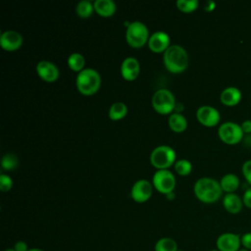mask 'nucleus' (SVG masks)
<instances>
[{
    "mask_svg": "<svg viewBox=\"0 0 251 251\" xmlns=\"http://www.w3.org/2000/svg\"><path fill=\"white\" fill-rule=\"evenodd\" d=\"M210 251H219L218 249H213V250H210Z\"/></svg>",
    "mask_w": 251,
    "mask_h": 251,
    "instance_id": "4c0bfd02",
    "label": "nucleus"
},
{
    "mask_svg": "<svg viewBox=\"0 0 251 251\" xmlns=\"http://www.w3.org/2000/svg\"><path fill=\"white\" fill-rule=\"evenodd\" d=\"M94 11V5L91 1L89 0H81L77 3L76 8H75V12L76 15L80 18H88L92 15Z\"/></svg>",
    "mask_w": 251,
    "mask_h": 251,
    "instance_id": "b1692460",
    "label": "nucleus"
},
{
    "mask_svg": "<svg viewBox=\"0 0 251 251\" xmlns=\"http://www.w3.org/2000/svg\"><path fill=\"white\" fill-rule=\"evenodd\" d=\"M84 65H85V59L80 53L75 52L68 57V66L71 70L75 72L79 73L82 70H84Z\"/></svg>",
    "mask_w": 251,
    "mask_h": 251,
    "instance_id": "4be33fe9",
    "label": "nucleus"
},
{
    "mask_svg": "<svg viewBox=\"0 0 251 251\" xmlns=\"http://www.w3.org/2000/svg\"><path fill=\"white\" fill-rule=\"evenodd\" d=\"M176 104L174 93L167 88H160L153 94L152 106L159 114L166 115L172 113L175 110Z\"/></svg>",
    "mask_w": 251,
    "mask_h": 251,
    "instance_id": "423d86ee",
    "label": "nucleus"
},
{
    "mask_svg": "<svg viewBox=\"0 0 251 251\" xmlns=\"http://www.w3.org/2000/svg\"><path fill=\"white\" fill-rule=\"evenodd\" d=\"M24 42L22 34L13 29L5 30L1 33L0 36V45L6 51H15L18 50Z\"/></svg>",
    "mask_w": 251,
    "mask_h": 251,
    "instance_id": "f8f14e48",
    "label": "nucleus"
},
{
    "mask_svg": "<svg viewBox=\"0 0 251 251\" xmlns=\"http://www.w3.org/2000/svg\"><path fill=\"white\" fill-rule=\"evenodd\" d=\"M175 170L180 176H187L192 171V164L186 159H180L175 163Z\"/></svg>",
    "mask_w": 251,
    "mask_h": 251,
    "instance_id": "a878e982",
    "label": "nucleus"
},
{
    "mask_svg": "<svg viewBox=\"0 0 251 251\" xmlns=\"http://www.w3.org/2000/svg\"><path fill=\"white\" fill-rule=\"evenodd\" d=\"M13 186V180L11 176L6 174L0 175V189L2 191H9Z\"/></svg>",
    "mask_w": 251,
    "mask_h": 251,
    "instance_id": "cd10ccee",
    "label": "nucleus"
},
{
    "mask_svg": "<svg viewBox=\"0 0 251 251\" xmlns=\"http://www.w3.org/2000/svg\"><path fill=\"white\" fill-rule=\"evenodd\" d=\"M177 251H178V250H177Z\"/></svg>",
    "mask_w": 251,
    "mask_h": 251,
    "instance_id": "58836bf2",
    "label": "nucleus"
},
{
    "mask_svg": "<svg viewBox=\"0 0 251 251\" xmlns=\"http://www.w3.org/2000/svg\"><path fill=\"white\" fill-rule=\"evenodd\" d=\"M5 251H16L14 248H9V249H6Z\"/></svg>",
    "mask_w": 251,
    "mask_h": 251,
    "instance_id": "e433bc0d",
    "label": "nucleus"
},
{
    "mask_svg": "<svg viewBox=\"0 0 251 251\" xmlns=\"http://www.w3.org/2000/svg\"><path fill=\"white\" fill-rule=\"evenodd\" d=\"M177 243L172 237L160 238L154 246V251H177Z\"/></svg>",
    "mask_w": 251,
    "mask_h": 251,
    "instance_id": "5701e85b",
    "label": "nucleus"
},
{
    "mask_svg": "<svg viewBox=\"0 0 251 251\" xmlns=\"http://www.w3.org/2000/svg\"><path fill=\"white\" fill-rule=\"evenodd\" d=\"M199 2L197 0H177L176 7L184 13H190L198 8Z\"/></svg>",
    "mask_w": 251,
    "mask_h": 251,
    "instance_id": "bb28decb",
    "label": "nucleus"
},
{
    "mask_svg": "<svg viewBox=\"0 0 251 251\" xmlns=\"http://www.w3.org/2000/svg\"><path fill=\"white\" fill-rule=\"evenodd\" d=\"M242 98L241 90L235 86H227L226 87L220 95L221 102L226 106H235L237 105Z\"/></svg>",
    "mask_w": 251,
    "mask_h": 251,
    "instance_id": "dca6fc26",
    "label": "nucleus"
},
{
    "mask_svg": "<svg viewBox=\"0 0 251 251\" xmlns=\"http://www.w3.org/2000/svg\"><path fill=\"white\" fill-rule=\"evenodd\" d=\"M140 73V64L136 58L127 57L126 58L121 66L122 76L126 80H134Z\"/></svg>",
    "mask_w": 251,
    "mask_h": 251,
    "instance_id": "2eb2a0df",
    "label": "nucleus"
},
{
    "mask_svg": "<svg viewBox=\"0 0 251 251\" xmlns=\"http://www.w3.org/2000/svg\"><path fill=\"white\" fill-rule=\"evenodd\" d=\"M240 238H241V246L251 251V231L243 233Z\"/></svg>",
    "mask_w": 251,
    "mask_h": 251,
    "instance_id": "c756f323",
    "label": "nucleus"
},
{
    "mask_svg": "<svg viewBox=\"0 0 251 251\" xmlns=\"http://www.w3.org/2000/svg\"><path fill=\"white\" fill-rule=\"evenodd\" d=\"M242 201L245 207H247L248 209H251V186L244 191L242 196Z\"/></svg>",
    "mask_w": 251,
    "mask_h": 251,
    "instance_id": "7c9ffc66",
    "label": "nucleus"
},
{
    "mask_svg": "<svg viewBox=\"0 0 251 251\" xmlns=\"http://www.w3.org/2000/svg\"><path fill=\"white\" fill-rule=\"evenodd\" d=\"M36 73L41 79L47 82L56 81L59 77L60 72L58 67L50 61H39L36 65Z\"/></svg>",
    "mask_w": 251,
    "mask_h": 251,
    "instance_id": "ddd939ff",
    "label": "nucleus"
},
{
    "mask_svg": "<svg viewBox=\"0 0 251 251\" xmlns=\"http://www.w3.org/2000/svg\"><path fill=\"white\" fill-rule=\"evenodd\" d=\"M193 191L196 198L206 204L217 202L223 193L220 182L215 178L208 176L197 179L194 184Z\"/></svg>",
    "mask_w": 251,
    "mask_h": 251,
    "instance_id": "f257e3e1",
    "label": "nucleus"
},
{
    "mask_svg": "<svg viewBox=\"0 0 251 251\" xmlns=\"http://www.w3.org/2000/svg\"><path fill=\"white\" fill-rule=\"evenodd\" d=\"M149 30L145 24L139 21L130 23L126 31V39L128 45L133 48H140L149 39Z\"/></svg>",
    "mask_w": 251,
    "mask_h": 251,
    "instance_id": "20e7f679",
    "label": "nucleus"
},
{
    "mask_svg": "<svg viewBox=\"0 0 251 251\" xmlns=\"http://www.w3.org/2000/svg\"><path fill=\"white\" fill-rule=\"evenodd\" d=\"M169 126L175 132H182L187 127V120L180 113H173L169 118Z\"/></svg>",
    "mask_w": 251,
    "mask_h": 251,
    "instance_id": "aec40b11",
    "label": "nucleus"
},
{
    "mask_svg": "<svg viewBox=\"0 0 251 251\" xmlns=\"http://www.w3.org/2000/svg\"><path fill=\"white\" fill-rule=\"evenodd\" d=\"M242 174L246 181L251 185V160H247L243 163Z\"/></svg>",
    "mask_w": 251,
    "mask_h": 251,
    "instance_id": "c85d7f7f",
    "label": "nucleus"
},
{
    "mask_svg": "<svg viewBox=\"0 0 251 251\" xmlns=\"http://www.w3.org/2000/svg\"><path fill=\"white\" fill-rule=\"evenodd\" d=\"M152 192V184L147 179H138L131 187L130 196L135 202L144 203L150 199Z\"/></svg>",
    "mask_w": 251,
    "mask_h": 251,
    "instance_id": "9b49d317",
    "label": "nucleus"
},
{
    "mask_svg": "<svg viewBox=\"0 0 251 251\" xmlns=\"http://www.w3.org/2000/svg\"><path fill=\"white\" fill-rule=\"evenodd\" d=\"M196 118L201 125L212 127L220 123L221 114L216 108L209 105H203L197 109Z\"/></svg>",
    "mask_w": 251,
    "mask_h": 251,
    "instance_id": "1a4fd4ad",
    "label": "nucleus"
},
{
    "mask_svg": "<svg viewBox=\"0 0 251 251\" xmlns=\"http://www.w3.org/2000/svg\"><path fill=\"white\" fill-rule=\"evenodd\" d=\"M163 61L169 72L179 74L187 69L189 58L186 50L182 46L174 44L164 52Z\"/></svg>",
    "mask_w": 251,
    "mask_h": 251,
    "instance_id": "f03ea898",
    "label": "nucleus"
},
{
    "mask_svg": "<svg viewBox=\"0 0 251 251\" xmlns=\"http://www.w3.org/2000/svg\"><path fill=\"white\" fill-rule=\"evenodd\" d=\"M223 206L230 214H238L241 212L243 205L242 198L236 193H226L223 198Z\"/></svg>",
    "mask_w": 251,
    "mask_h": 251,
    "instance_id": "f3484780",
    "label": "nucleus"
},
{
    "mask_svg": "<svg viewBox=\"0 0 251 251\" xmlns=\"http://www.w3.org/2000/svg\"><path fill=\"white\" fill-rule=\"evenodd\" d=\"M147 43H148L149 49L156 53L165 52L171 46L169 34L162 30L153 32L150 35Z\"/></svg>",
    "mask_w": 251,
    "mask_h": 251,
    "instance_id": "4468645a",
    "label": "nucleus"
},
{
    "mask_svg": "<svg viewBox=\"0 0 251 251\" xmlns=\"http://www.w3.org/2000/svg\"><path fill=\"white\" fill-rule=\"evenodd\" d=\"M241 236L234 232H224L216 240L219 251H238L241 248Z\"/></svg>",
    "mask_w": 251,
    "mask_h": 251,
    "instance_id": "9d476101",
    "label": "nucleus"
},
{
    "mask_svg": "<svg viewBox=\"0 0 251 251\" xmlns=\"http://www.w3.org/2000/svg\"><path fill=\"white\" fill-rule=\"evenodd\" d=\"M14 249L16 251H28V246L26 244V242H25L24 240H19L15 243L14 245Z\"/></svg>",
    "mask_w": 251,
    "mask_h": 251,
    "instance_id": "2f4dec72",
    "label": "nucleus"
},
{
    "mask_svg": "<svg viewBox=\"0 0 251 251\" xmlns=\"http://www.w3.org/2000/svg\"><path fill=\"white\" fill-rule=\"evenodd\" d=\"M75 85L81 94L86 96L93 95L101 85V76L96 70L86 68L77 74Z\"/></svg>",
    "mask_w": 251,
    "mask_h": 251,
    "instance_id": "7ed1b4c3",
    "label": "nucleus"
},
{
    "mask_svg": "<svg viewBox=\"0 0 251 251\" xmlns=\"http://www.w3.org/2000/svg\"><path fill=\"white\" fill-rule=\"evenodd\" d=\"M28 251H44L43 249H40V248H31L29 249Z\"/></svg>",
    "mask_w": 251,
    "mask_h": 251,
    "instance_id": "f704fd0d",
    "label": "nucleus"
},
{
    "mask_svg": "<svg viewBox=\"0 0 251 251\" xmlns=\"http://www.w3.org/2000/svg\"><path fill=\"white\" fill-rule=\"evenodd\" d=\"M154 187L163 194H169L176 187V177L169 170H158L153 176Z\"/></svg>",
    "mask_w": 251,
    "mask_h": 251,
    "instance_id": "6e6552de",
    "label": "nucleus"
},
{
    "mask_svg": "<svg viewBox=\"0 0 251 251\" xmlns=\"http://www.w3.org/2000/svg\"><path fill=\"white\" fill-rule=\"evenodd\" d=\"M218 134L220 139L228 145H234L239 143L243 136L244 132L241 128V126L234 122H226L219 126Z\"/></svg>",
    "mask_w": 251,
    "mask_h": 251,
    "instance_id": "0eeeda50",
    "label": "nucleus"
},
{
    "mask_svg": "<svg viewBox=\"0 0 251 251\" xmlns=\"http://www.w3.org/2000/svg\"><path fill=\"white\" fill-rule=\"evenodd\" d=\"M127 114V107L124 102H115L109 109V118L113 121L124 119Z\"/></svg>",
    "mask_w": 251,
    "mask_h": 251,
    "instance_id": "412c9836",
    "label": "nucleus"
},
{
    "mask_svg": "<svg viewBox=\"0 0 251 251\" xmlns=\"http://www.w3.org/2000/svg\"><path fill=\"white\" fill-rule=\"evenodd\" d=\"M216 8V3L212 0H209L205 3V6H204V10L207 11V12H212L214 9Z\"/></svg>",
    "mask_w": 251,
    "mask_h": 251,
    "instance_id": "72a5a7b5",
    "label": "nucleus"
},
{
    "mask_svg": "<svg viewBox=\"0 0 251 251\" xmlns=\"http://www.w3.org/2000/svg\"><path fill=\"white\" fill-rule=\"evenodd\" d=\"M19 165V160L16 154L14 153H7L2 157L1 160V166L4 170L11 171L17 168Z\"/></svg>",
    "mask_w": 251,
    "mask_h": 251,
    "instance_id": "393cba45",
    "label": "nucleus"
},
{
    "mask_svg": "<svg viewBox=\"0 0 251 251\" xmlns=\"http://www.w3.org/2000/svg\"><path fill=\"white\" fill-rule=\"evenodd\" d=\"M221 187L223 191L226 193H234V191L239 187L240 180L239 177L234 174H226L220 180Z\"/></svg>",
    "mask_w": 251,
    "mask_h": 251,
    "instance_id": "6ab92c4d",
    "label": "nucleus"
},
{
    "mask_svg": "<svg viewBox=\"0 0 251 251\" xmlns=\"http://www.w3.org/2000/svg\"><path fill=\"white\" fill-rule=\"evenodd\" d=\"M94 11L101 17H111L115 14L117 6L113 0H96L93 3Z\"/></svg>",
    "mask_w": 251,
    "mask_h": 251,
    "instance_id": "a211bd4d",
    "label": "nucleus"
},
{
    "mask_svg": "<svg viewBox=\"0 0 251 251\" xmlns=\"http://www.w3.org/2000/svg\"><path fill=\"white\" fill-rule=\"evenodd\" d=\"M241 128L245 133H251V120H245L242 122V124L240 125Z\"/></svg>",
    "mask_w": 251,
    "mask_h": 251,
    "instance_id": "473e14b6",
    "label": "nucleus"
},
{
    "mask_svg": "<svg viewBox=\"0 0 251 251\" xmlns=\"http://www.w3.org/2000/svg\"><path fill=\"white\" fill-rule=\"evenodd\" d=\"M238 251H250V250H248V249H245V248H243V247H241Z\"/></svg>",
    "mask_w": 251,
    "mask_h": 251,
    "instance_id": "c9c22d12",
    "label": "nucleus"
},
{
    "mask_svg": "<svg viewBox=\"0 0 251 251\" xmlns=\"http://www.w3.org/2000/svg\"><path fill=\"white\" fill-rule=\"evenodd\" d=\"M176 160V152L169 145H160L153 149L150 155V162L158 170H167Z\"/></svg>",
    "mask_w": 251,
    "mask_h": 251,
    "instance_id": "39448f33",
    "label": "nucleus"
}]
</instances>
